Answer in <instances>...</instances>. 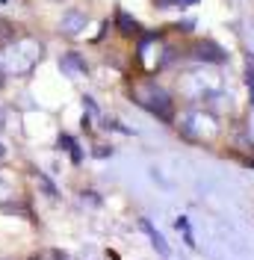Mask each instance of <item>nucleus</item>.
<instances>
[{
	"label": "nucleus",
	"instance_id": "f257e3e1",
	"mask_svg": "<svg viewBox=\"0 0 254 260\" xmlns=\"http://www.w3.org/2000/svg\"><path fill=\"white\" fill-rule=\"evenodd\" d=\"M133 98L142 104L148 113L160 115V118H172L175 115V110H172V98H169V92L163 89V86H157V83H142L139 89H133Z\"/></svg>",
	"mask_w": 254,
	"mask_h": 260
},
{
	"label": "nucleus",
	"instance_id": "f03ea898",
	"mask_svg": "<svg viewBox=\"0 0 254 260\" xmlns=\"http://www.w3.org/2000/svg\"><path fill=\"white\" fill-rule=\"evenodd\" d=\"M86 24H89V18H86V12H80V9H71V12H65L62 15V32L65 36H80V32L86 30Z\"/></svg>",
	"mask_w": 254,
	"mask_h": 260
},
{
	"label": "nucleus",
	"instance_id": "7ed1b4c3",
	"mask_svg": "<svg viewBox=\"0 0 254 260\" xmlns=\"http://www.w3.org/2000/svg\"><path fill=\"white\" fill-rule=\"evenodd\" d=\"M195 56L198 59H207V62H225V50L216 45V42H210V39H204V42H198L195 45Z\"/></svg>",
	"mask_w": 254,
	"mask_h": 260
},
{
	"label": "nucleus",
	"instance_id": "20e7f679",
	"mask_svg": "<svg viewBox=\"0 0 254 260\" xmlns=\"http://www.w3.org/2000/svg\"><path fill=\"white\" fill-rule=\"evenodd\" d=\"M139 228H142L145 234L151 237V243H154V248H157V251L163 254V257H169V254H172V248H169V243H166V237H163V234H160L157 228H154L151 222H148V219H139Z\"/></svg>",
	"mask_w": 254,
	"mask_h": 260
},
{
	"label": "nucleus",
	"instance_id": "39448f33",
	"mask_svg": "<svg viewBox=\"0 0 254 260\" xmlns=\"http://www.w3.org/2000/svg\"><path fill=\"white\" fill-rule=\"evenodd\" d=\"M115 24H118L121 36H127V39H133V36L139 32V24H136V21H133L130 15H127V12H118V15H115Z\"/></svg>",
	"mask_w": 254,
	"mask_h": 260
},
{
	"label": "nucleus",
	"instance_id": "423d86ee",
	"mask_svg": "<svg viewBox=\"0 0 254 260\" xmlns=\"http://www.w3.org/2000/svg\"><path fill=\"white\" fill-rule=\"evenodd\" d=\"M175 228L183 234V237H186V245H189V248H195V240H192V234H189V219H186V216H177Z\"/></svg>",
	"mask_w": 254,
	"mask_h": 260
},
{
	"label": "nucleus",
	"instance_id": "0eeeda50",
	"mask_svg": "<svg viewBox=\"0 0 254 260\" xmlns=\"http://www.w3.org/2000/svg\"><path fill=\"white\" fill-rule=\"evenodd\" d=\"M62 65H65V68H71V71H83V68H86L83 62H77V56H74V53H68V56L62 59Z\"/></svg>",
	"mask_w": 254,
	"mask_h": 260
},
{
	"label": "nucleus",
	"instance_id": "6e6552de",
	"mask_svg": "<svg viewBox=\"0 0 254 260\" xmlns=\"http://www.w3.org/2000/svg\"><path fill=\"white\" fill-rule=\"evenodd\" d=\"M3 157H6V151H3V145H0V160H3Z\"/></svg>",
	"mask_w": 254,
	"mask_h": 260
},
{
	"label": "nucleus",
	"instance_id": "1a4fd4ad",
	"mask_svg": "<svg viewBox=\"0 0 254 260\" xmlns=\"http://www.w3.org/2000/svg\"><path fill=\"white\" fill-rule=\"evenodd\" d=\"M248 166H254V160H248Z\"/></svg>",
	"mask_w": 254,
	"mask_h": 260
}]
</instances>
